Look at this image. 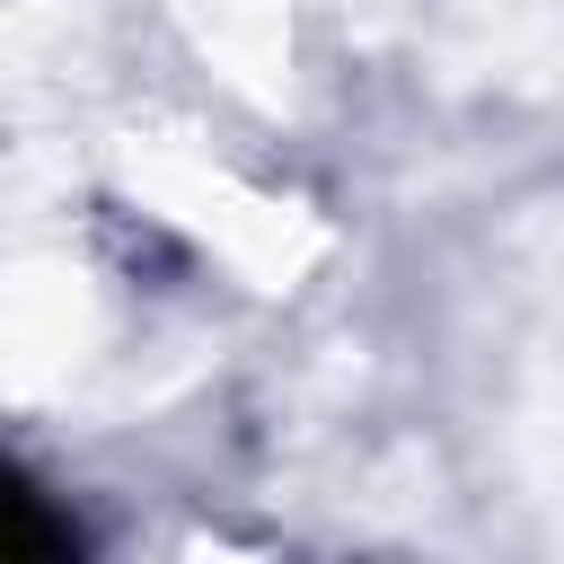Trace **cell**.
Here are the masks:
<instances>
[{
    "label": "cell",
    "instance_id": "obj_1",
    "mask_svg": "<svg viewBox=\"0 0 564 564\" xmlns=\"http://www.w3.org/2000/svg\"><path fill=\"white\" fill-rule=\"evenodd\" d=\"M0 555H62V520L35 511V494H18L0 476Z\"/></svg>",
    "mask_w": 564,
    "mask_h": 564
}]
</instances>
